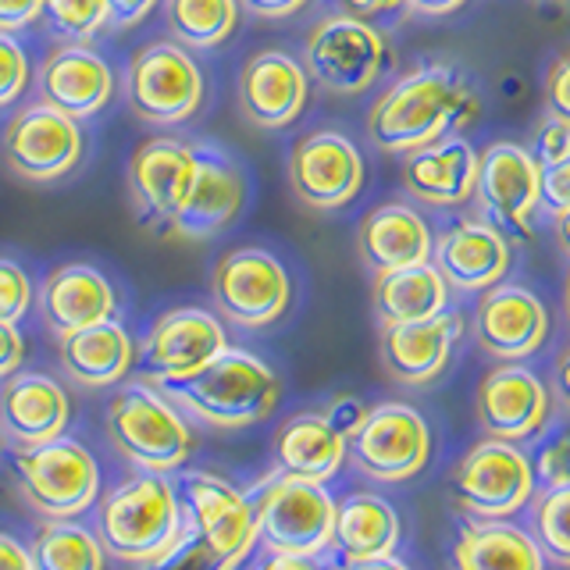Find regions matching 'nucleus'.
Masks as SVG:
<instances>
[{
  "label": "nucleus",
  "mask_w": 570,
  "mask_h": 570,
  "mask_svg": "<svg viewBox=\"0 0 570 570\" xmlns=\"http://www.w3.org/2000/svg\"><path fill=\"white\" fill-rule=\"evenodd\" d=\"M257 570H314L307 560H293V557H275V560H267L264 567Z\"/></svg>",
  "instance_id": "54"
},
{
  "label": "nucleus",
  "mask_w": 570,
  "mask_h": 570,
  "mask_svg": "<svg viewBox=\"0 0 570 570\" xmlns=\"http://www.w3.org/2000/svg\"><path fill=\"white\" fill-rule=\"evenodd\" d=\"M32 79L29 53L14 32H0V111L22 100Z\"/></svg>",
  "instance_id": "38"
},
{
  "label": "nucleus",
  "mask_w": 570,
  "mask_h": 570,
  "mask_svg": "<svg viewBox=\"0 0 570 570\" xmlns=\"http://www.w3.org/2000/svg\"><path fill=\"white\" fill-rule=\"evenodd\" d=\"M463 332V317L442 311L435 317L410 321V325L382 328V364L389 379L403 385H428L445 371L453 346Z\"/></svg>",
  "instance_id": "27"
},
{
  "label": "nucleus",
  "mask_w": 570,
  "mask_h": 570,
  "mask_svg": "<svg viewBox=\"0 0 570 570\" xmlns=\"http://www.w3.org/2000/svg\"><path fill=\"white\" fill-rule=\"evenodd\" d=\"M254 517H257V539L267 546L272 557L311 560L332 542L335 503L321 489V481L275 474L261 489Z\"/></svg>",
  "instance_id": "7"
},
{
  "label": "nucleus",
  "mask_w": 570,
  "mask_h": 570,
  "mask_svg": "<svg viewBox=\"0 0 570 570\" xmlns=\"http://www.w3.org/2000/svg\"><path fill=\"white\" fill-rule=\"evenodd\" d=\"M539 207L549 214H560L570 207V157L560 165L542 168V186H539Z\"/></svg>",
  "instance_id": "42"
},
{
  "label": "nucleus",
  "mask_w": 570,
  "mask_h": 570,
  "mask_svg": "<svg viewBox=\"0 0 570 570\" xmlns=\"http://www.w3.org/2000/svg\"><path fill=\"white\" fill-rule=\"evenodd\" d=\"M346 460V435L325 414H296L275 435V463L278 474L325 481L343 468Z\"/></svg>",
  "instance_id": "30"
},
{
  "label": "nucleus",
  "mask_w": 570,
  "mask_h": 570,
  "mask_svg": "<svg viewBox=\"0 0 570 570\" xmlns=\"http://www.w3.org/2000/svg\"><path fill=\"white\" fill-rule=\"evenodd\" d=\"M32 570H104V546L76 521H50L29 546Z\"/></svg>",
  "instance_id": "35"
},
{
  "label": "nucleus",
  "mask_w": 570,
  "mask_h": 570,
  "mask_svg": "<svg viewBox=\"0 0 570 570\" xmlns=\"http://www.w3.org/2000/svg\"><path fill=\"white\" fill-rule=\"evenodd\" d=\"M82 129L76 118H68L47 100H29L8 118L0 136V154L14 178L32 186L58 183L71 175L82 160Z\"/></svg>",
  "instance_id": "9"
},
{
  "label": "nucleus",
  "mask_w": 570,
  "mask_h": 570,
  "mask_svg": "<svg viewBox=\"0 0 570 570\" xmlns=\"http://www.w3.org/2000/svg\"><path fill=\"white\" fill-rule=\"evenodd\" d=\"M346 456L374 481H406L432 456V432L414 406L382 403L350 432Z\"/></svg>",
  "instance_id": "13"
},
{
  "label": "nucleus",
  "mask_w": 570,
  "mask_h": 570,
  "mask_svg": "<svg viewBox=\"0 0 570 570\" xmlns=\"http://www.w3.org/2000/svg\"><path fill=\"white\" fill-rule=\"evenodd\" d=\"M0 570H32V557L11 534H0Z\"/></svg>",
  "instance_id": "50"
},
{
  "label": "nucleus",
  "mask_w": 570,
  "mask_h": 570,
  "mask_svg": "<svg viewBox=\"0 0 570 570\" xmlns=\"http://www.w3.org/2000/svg\"><path fill=\"white\" fill-rule=\"evenodd\" d=\"M468 0H406V11H414V14H424V18H445V14H453L460 11Z\"/></svg>",
  "instance_id": "51"
},
{
  "label": "nucleus",
  "mask_w": 570,
  "mask_h": 570,
  "mask_svg": "<svg viewBox=\"0 0 570 570\" xmlns=\"http://www.w3.org/2000/svg\"><path fill=\"white\" fill-rule=\"evenodd\" d=\"M36 89H40V100L82 121L111 104L115 68L89 43H61L36 68Z\"/></svg>",
  "instance_id": "19"
},
{
  "label": "nucleus",
  "mask_w": 570,
  "mask_h": 570,
  "mask_svg": "<svg viewBox=\"0 0 570 570\" xmlns=\"http://www.w3.org/2000/svg\"><path fill=\"white\" fill-rule=\"evenodd\" d=\"M481 100L450 61H421L392 82L367 111V139L382 154H410L453 136L478 118Z\"/></svg>",
  "instance_id": "1"
},
{
  "label": "nucleus",
  "mask_w": 570,
  "mask_h": 570,
  "mask_svg": "<svg viewBox=\"0 0 570 570\" xmlns=\"http://www.w3.org/2000/svg\"><path fill=\"white\" fill-rule=\"evenodd\" d=\"M311 100V76L289 50L267 47L249 53L239 71L243 118L261 132H278L303 115Z\"/></svg>",
  "instance_id": "18"
},
{
  "label": "nucleus",
  "mask_w": 570,
  "mask_h": 570,
  "mask_svg": "<svg viewBox=\"0 0 570 570\" xmlns=\"http://www.w3.org/2000/svg\"><path fill=\"white\" fill-rule=\"evenodd\" d=\"M40 22H47V32L61 43H94L111 26V4L107 0H47Z\"/></svg>",
  "instance_id": "36"
},
{
  "label": "nucleus",
  "mask_w": 570,
  "mask_h": 570,
  "mask_svg": "<svg viewBox=\"0 0 570 570\" xmlns=\"http://www.w3.org/2000/svg\"><path fill=\"white\" fill-rule=\"evenodd\" d=\"M403 186L421 204L460 207L478 186V150L463 136H442L403 154Z\"/></svg>",
  "instance_id": "26"
},
{
  "label": "nucleus",
  "mask_w": 570,
  "mask_h": 570,
  "mask_svg": "<svg viewBox=\"0 0 570 570\" xmlns=\"http://www.w3.org/2000/svg\"><path fill=\"white\" fill-rule=\"evenodd\" d=\"M534 489L528 456L513 442L485 439L468 450L453 471V499L478 521H503L517 513Z\"/></svg>",
  "instance_id": "14"
},
{
  "label": "nucleus",
  "mask_w": 570,
  "mask_h": 570,
  "mask_svg": "<svg viewBox=\"0 0 570 570\" xmlns=\"http://www.w3.org/2000/svg\"><path fill=\"white\" fill-rule=\"evenodd\" d=\"M47 0H0V32H22L43 18Z\"/></svg>",
  "instance_id": "43"
},
{
  "label": "nucleus",
  "mask_w": 570,
  "mask_h": 570,
  "mask_svg": "<svg viewBox=\"0 0 570 570\" xmlns=\"http://www.w3.org/2000/svg\"><path fill=\"white\" fill-rule=\"evenodd\" d=\"M432 228L410 204H382L364 214L356 246L371 275L432 261Z\"/></svg>",
  "instance_id": "28"
},
{
  "label": "nucleus",
  "mask_w": 570,
  "mask_h": 570,
  "mask_svg": "<svg viewBox=\"0 0 570 570\" xmlns=\"http://www.w3.org/2000/svg\"><path fill=\"white\" fill-rule=\"evenodd\" d=\"M171 400L214 428H246L278 406V374L246 350H225L186 382L168 385Z\"/></svg>",
  "instance_id": "3"
},
{
  "label": "nucleus",
  "mask_w": 570,
  "mask_h": 570,
  "mask_svg": "<svg viewBox=\"0 0 570 570\" xmlns=\"http://www.w3.org/2000/svg\"><path fill=\"white\" fill-rule=\"evenodd\" d=\"M542 168L521 142H492L478 154L474 200L481 218L492 222L510 243H528L534 236Z\"/></svg>",
  "instance_id": "11"
},
{
  "label": "nucleus",
  "mask_w": 570,
  "mask_h": 570,
  "mask_svg": "<svg viewBox=\"0 0 570 570\" xmlns=\"http://www.w3.org/2000/svg\"><path fill=\"white\" fill-rule=\"evenodd\" d=\"M228 350V335L218 314L204 307H175L160 314L147 338H142L139 361L154 382H186L189 374L207 367L214 356Z\"/></svg>",
  "instance_id": "16"
},
{
  "label": "nucleus",
  "mask_w": 570,
  "mask_h": 570,
  "mask_svg": "<svg viewBox=\"0 0 570 570\" xmlns=\"http://www.w3.org/2000/svg\"><path fill=\"white\" fill-rule=\"evenodd\" d=\"M364 414H367V410H364L361 403H356L353 396H343V400H335V403L328 406V414H325V417L338 428V432H343V435L350 439V432H353L356 424H361V417H364Z\"/></svg>",
  "instance_id": "49"
},
{
  "label": "nucleus",
  "mask_w": 570,
  "mask_h": 570,
  "mask_svg": "<svg viewBox=\"0 0 570 570\" xmlns=\"http://www.w3.org/2000/svg\"><path fill=\"white\" fill-rule=\"evenodd\" d=\"M456 570H542V552L521 528L474 524L453 549Z\"/></svg>",
  "instance_id": "33"
},
{
  "label": "nucleus",
  "mask_w": 570,
  "mask_h": 570,
  "mask_svg": "<svg viewBox=\"0 0 570 570\" xmlns=\"http://www.w3.org/2000/svg\"><path fill=\"white\" fill-rule=\"evenodd\" d=\"M239 0H165V26L186 50H214L239 29Z\"/></svg>",
  "instance_id": "34"
},
{
  "label": "nucleus",
  "mask_w": 570,
  "mask_h": 570,
  "mask_svg": "<svg viewBox=\"0 0 570 570\" xmlns=\"http://www.w3.org/2000/svg\"><path fill=\"white\" fill-rule=\"evenodd\" d=\"M534 534H539L534 546H542L546 557H552L560 567H570V485H557L539 499Z\"/></svg>",
  "instance_id": "37"
},
{
  "label": "nucleus",
  "mask_w": 570,
  "mask_h": 570,
  "mask_svg": "<svg viewBox=\"0 0 570 570\" xmlns=\"http://www.w3.org/2000/svg\"><path fill=\"white\" fill-rule=\"evenodd\" d=\"M36 289L29 272L11 257H0V321H22L32 307Z\"/></svg>",
  "instance_id": "39"
},
{
  "label": "nucleus",
  "mask_w": 570,
  "mask_h": 570,
  "mask_svg": "<svg viewBox=\"0 0 570 570\" xmlns=\"http://www.w3.org/2000/svg\"><path fill=\"white\" fill-rule=\"evenodd\" d=\"M196 171V142L175 136H154L139 142L129 160V196L142 228L165 232Z\"/></svg>",
  "instance_id": "17"
},
{
  "label": "nucleus",
  "mask_w": 570,
  "mask_h": 570,
  "mask_svg": "<svg viewBox=\"0 0 570 570\" xmlns=\"http://www.w3.org/2000/svg\"><path fill=\"white\" fill-rule=\"evenodd\" d=\"M531 157L539 160V168H549V165H560V160H567L570 157V125L549 115L539 125V132H534Z\"/></svg>",
  "instance_id": "40"
},
{
  "label": "nucleus",
  "mask_w": 570,
  "mask_h": 570,
  "mask_svg": "<svg viewBox=\"0 0 570 570\" xmlns=\"http://www.w3.org/2000/svg\"><path fill=\"white\" fill-rule=\"evenodd\" d=\"M132 361H136L132 335L115 317L61 338V367L82 389L118 385L132 371Z\"/></svg>",
  "instance_id": "29"
},
{
  "label": "nucleus",
  "mask_w": 570,
  "mask_h": 570,
  "mask_svg": "<svg viewBox=\"0 0 570 570\" xmlns=\"http://www.w3.org/2000/svg\"><path fill=\"white\" fill-rule=\"evenodd\" d=\"M563 307H567V317H570V278H567V293H563Z\"/></svg>",
  "instance_id": "56"
},
{
  "label": "nucleus",
  "mask_w": 570,
  "mask_h": 570,
  "mask_svg": "<svg viewBox=\"0 0 570 570\" xmlns=\"http://www.w3.org/2000/svg\"><path fill=\"white\" fill-rule=\"evenodd\" d=\"M97 539L125 563H160L183 542V510L160 474H139L107 492L97 513Z\"/></svg>",
  "instance_id": "2"
},
{
  "label": "nucleus",
  "mask_w": 570,
  "mask_h": 570,
  "mask_svg": "<svg viewBox=\"0 0 570 570\" xmlns=\"http://www.w3.org/2000/svg\"><path fill=\"white\" fill-rule=\"evenodd\" d=\"M332 542L343 549L346 560L392 557V549L400 542V517L382 495H350L335 507Z\"/></svg>",
  "instance_id": "32"
},
{
  "label": "nucleus",
  "mask_w": 570,
  "mask_h": 570,
  "mask_svg": "<svg viewBox=\"0 0 570 570\" xmlns=\"http://www.w3.org/2000/svg\"><path fill=\"white\" fill-rule=\"evenodd\" d=\"M343 570H406V567L392 557H374V560H350Z\"/></svg>",
  "instance_id": "53"
},
{
  "label": "nucleus",
  "mask_w": 570,
  "mask_h": 570,
  "mask_svg": "<svg viewBox=\"0 0 570 570\" xmlns=\"http://www.w3.org/2000/svg\"><path fill=\"white\" fill-rule=\"evenodd\" d=\"M239 4L254 14V18H293V14H299L303 8L311 4V0H239Z\"/></svg>",
  "instance_id": "48"
},
{
  "label": "nucleus",
  "mask_w": 570,
  "mask_h": 570,
  "mask_svg": "<svg viewBox=\"0 0 570 570\" xmlns=\"http://www.w3.org/2000/svg\"><path fill=\"white\" fill-rule=\"evenodd\" d=\"M328 4L338 14H353V18H364V22H371V18L400 11L406 0H328Z\"/></svg>",
  "instance_id": "47"
},
{
  "label": "nucleus",
  "mask_w": 570,
  "mask_h": 570,
  "mask_svg": "<svg viewBox=\"0 0 570 570\" xmlns=\"http://www.w3.org/2000/svg\"><path fill=\"white\" fill-rule=\"evenodd\" d=\"M552 385H557V396L560 403L570 410V350L557 361V371H552Z\"/></svg>",
  "instance_id": "52"
},
{
  "label": "nucleus",
  "mask_w": 570,
  "mask_h": 570,
  "mask_svg": "<svg viewBox=\"0 0 570 570\" xmlns=\"http://www.w3.org/2000/svg\"><path fill=\"white\" fill-rule=\"evenodd\" d=\"M204 68L183 43L150 40L132 53L129 71H125V100L136 118L157 129L186 125L204 107Z\"/></svg>",
  "instance_id": "4"
},
{
  "label": "nucleus",
  "mask_w": 570,
  "mask_h": 570,
  "mask_svg": "<svg viewBox=\"0 0 570 570\" xmlns=\"http://www.w3.org/2000/svg\"><path fill=\"white\" fill-rule=\"evenodd\" d=\"M14 471L29 507L50 521H65V517L89 510L100 489L94 453L65 435L43 445H29V450H14Z\"/></svg>",
  "instance_id": "8"
},
{
  "label": "nucleus",
  "mask_w": 570,
  "mask_h": 570,
  "mask_svg": "<svg viewBox=\"0 0 570 570\" xmlns=\"http://www.w3.org/2000/svg\"><path fill=\"white\" fill-rule=\"evenodd\" d=\"M557 218V228H560V243H563V254L570 257V207L560 210V214H552Z\"/></svg>",
  "instance_id": "55"
},
{
  "label": "nucleus",
  "mask_w": 570,
  "mask_h": 570,
  "mask_svg": "<svg viewBox=\"0 0 570 570\" xmlns=\"http://www.w3.org/2000/svg\"><path fill=\"white\" fill-rule=\"evenodd\" d=\"M26 361V338L18 332L14 321H0V382L11 379L14 371H22Z\"/></svg>",
  "instance_id": "44"
},
{
  "label": "nucleus",
  "mask_w": 570,
  "mask_h": 570,
  "mask_svg": "<svg viewBox=\"0 0 570 570\" xmlns=\"http://www.w3.org/2000/svg\"><path fill=\"white\" fill-rule=\"evenodd\" d=\"M549 417V389L521 364H503L485 374L478 389V421L489 439L521 442Z\"/></svg>",
  "instance_id": "24"
},
{
  "label": "nucleus",
  "mask_w": 570,
  "mask_h": 570,
  "mask_svg": "<svg viewBox=\"0 0 570 570\" xmlns=\"http://www.w3.org/2000/svg\"><path fill=\"white\" fill-rule=\"evenodd\" d=\"M246 204V175L236 157L214 142H196V171L178 204L175 218L165 225L160 239L175 243H207L239 218Z\"/></svg>",
  "instance_id": "12"
},
{
  "label": "nucleus",
  "mask_w": 570,
  "mask_h": 570,
  "mask_svg": "<svg viewBox=\"0 0 570 570\" xmlns=\"http://www.w3.org/2000/svg\"><path fill=\"white\" fill-rule=\"evenodd\" d=\"M71 417L68 392L40 371H14L0 385V432L14 450L43 445L65 435Z\"/></svg>",
  "instance_id": "23"
},
{
  "label": "nucleus",
  "mask_w": 570,
  "mask_h": 570,
  "mask_svg": "<svg viewBox=\"0 0 570 570\" xmlns=\"http://www.w3.org/2000/svg\"><path fill=\"white\" fill-rule=\"evenodd\" d=\"M115 311H118V293L111 278H107L100 267L82 264V261L53 267L40 289L43 325L58 338L79 328H89V325H100V321L115 317Z\"/></svg>",
  "instance_id": "25"
},
{
  "label": "nucleus",
  "mask_w": 570,
  "mask_h": 570,
  "mask_svg": "<svg viewBox=\"0 0 570 570\" xmlns=\"http://www.w3.org/2000/svg\"><path fill=\"white\" fill-rule=\"evenodd\" d=\"M107 439L115 450L150 474L183 468L193 450L186 417L150 385H129L107 406Z\"/></svg>",
  "instance_id": "5"
},
{
  "label": "nucleus",
  "mask_w": 570,
  "mask_h": 570,
  "mask_svg": "<svg viewBox=\"0 0 570 570\" xmlns=\"http://www.w3.org/2000/svg\"><path fill=\"white\" fill-rule=\"evenodd\" d=\"M186 492H189L196 531H200L207 552L225 567L239 563L257 539L254 503L243 492L232 489L225 478L207 471H193L186 478Z\"/></svg>",
  "instance_id": "21"
},
{
  "label": "nucleus",
  "mask_w": 570,
  "mask_h": 570,
  "mask_svg": "<svg viewBox=\"0 0 570 570\" xmlns=\"http://www.w3.org/2000/svg\"><path fill=\"white\" fill-rule=\"evenodd\" d=\"M210 293L218 311L239 328H267L289 311L293 282L285 264L261 246H239L214 264Z\"/></svg>",
  "instance_id": "10"
},
{
  "label": "nucleus",
  "mask_w": 570,
  "mask_h": 570,
  "mask_svg": "<svg viewBox=\"0 0 570 570\" xmlns=\"http://www.w3.org/2000/svg\"><path fill=\"white\" fill-rule=\"evenodd\" d=\"M111 4V26L115 29H136L157 11L160 0H107Z\"/></svg>",
  "instance_id": "46"
},
{
  "label": "nucleus",
  "mask_w": 570,
  "mask_h": 570,
  "mask_svg": "<svg viewBox=\"0 0 570 570\" xmlns=\"http://www.w3.org/2000/svg\"><path fill=\"white\" fill-rule=\"evenodd\" d=\"M478 346L495 361H524L546 343L549 311L524 285H492L474 314Z\"/></svg>",
  "instance_id": "20"
},
{
  "label": "nucleus",
  "mask_w": 570,
  "mask_h": 570,
  "mask_svg": "<svg viewBox=\"0 0 570 570\" xmlns=\"http://www.w3.org/2000/svg\"><path fill=\"white\" fill-rule=\"evenodd\" d=\"M289 186L311 210H338L364 189V157L335 129L303 136L289 154Z\"/></svg>",
  "instance_id": "15"
},
{
  "label": "nucleus",
  "mask_w": 570,
  "mask_h": 570,
  "mask_svg": "<svg viewBox=\"0 0 570 570\" xmlns=\"http://www.w3.org/2000/svg\"><path fill=\"white\" fill-rule=\"evenodd\" d=\"M542 478L549 481L552 489L557 485H570V439L552 442L549 450L542 453Z\"/></svg>",
  "instance_id": "45"
},
{
  "label": "nucleus",
  "mask_w": 570,
  "mask_h": 570,
  "mask_svg": "<svg viewBox=\"0 0 570 570\" xmlns=\"http://www.w3.org/2000/svg\"><path fill=\"white\" fill-rule=\"evenodd\" d=\"M432 264L453 289H492L510 272V239L485 218H463L432 243Z\"/></svg>",
  "instance_id": "22"
},
{
  "label": "nucleus",
  "mask_w": 570,
  "mask_h": 570,
  "mask_svg": "<svg viewBox=\"0 0 570 570\" xmlns=\"http://www.w3.org/2000/svg\"><path fill=\"white\" fill-rule=\"evenodd\" d=\"M389 61L392 53L382 29L338 11L321 18L303 43V68H307L311 82L338 97H356L371 89L382 79Z\"/></svg>",
  "instance_id": "6"
},
{
  "label": "nucleus",
  "mask_w": 570,
  "mask_h": 570,
  "mask_svg": "<svg viewBox=\"0 0 570 570\" xmlns=\"http://www.w3.org/2000/svg\"><path fill=\"white\" fill-rule=\"evenodd\" d=\"M371 303L379 314V325H410V321H424L445 311L450 303V282L439 275L432 261L396 267V272L374 275Z\"/></svg>",
  "instance_id": "31"
},
{
  "label": "nucleus",
  "mask_w": 570,
  "mask_h": 570,
  "mask_svg": "<svg viewBox=\"0 0 570 570\" xmlns=\"http://www.w3.org/2000/svg\"><path fill=\"white\" fill-rule=\"evenodd\" d=\"M542 94H546V111L570 125V53H563V58L549 68Z\"/></svg>",
  "instance_id": "41"
}]
</instances>
